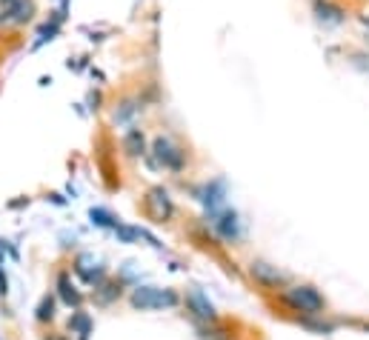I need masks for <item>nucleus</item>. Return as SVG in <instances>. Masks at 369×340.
<instances>
[{
  "label": "nucleus",
  "mask_w": 369,
  "mask_h": 340,
  "mask_svg": "<svg viewBox=\"0 0 369 340\" xmlns=\"http://www.w3.org/2000/svg\"><path fill=\"white\" fill-rule=\"evenodd\" d=\"M280 303L292 312H301V318H323L326 315V297L312 283H295L280 292Z\"/></svg>",
  "instance_id": "f257e3e1"
},
{
  "label": "nucleus",
  "mask_w": 369,
  "mask_h": 340,
  "mask_svg": "<svg viewBox=\"0 0 369 340\" xmlns=\"http://www.w3.org/2000/svg\"><path fill=\"white\" fill-rule=\"evenodd\" d=\"M129 306L138 312L175 309L181 306V294L175 289H160V286H135L129 294Z\"/></svg>",
  "instance_id": "f03ea898"
},
{
  "label": "nucleus",
  "mask_w": 369,
  "mask_h": 340,
  "mask_svg": "<svg viewBox=\"0 0 369 340\" xmlns=\"http://www.w3.org/2000/svg\"><path fill=\"white\" fill-rule=\"evenodd\" d=\"M146 155H149L152 169H163V172H172V175H178L186 169V152L167 135H157Z\"/></svg>",
  "instance_id": "7ed1b4c3"
},
{
  "label": "nucleus",
  "mask_w": 369,
  "mask_h": 340,
  "mask_svg": "<svg viewBox=\"0 0 369 340\" xmlns=\"http://www.w3.org/2000/svg\"><path fill=\"white\" fill-rule=\"evenodd\" d=\"M143 215L152 223H169L175 218V200L163 186H152L143 197Z\"/></svg>",
  "instance_id": "20e7f679"
},
{
  "label": "nucleus",
  "mask_w": 369,
  "mask_h": 340,
  "mask_svg": "<svg viewBox=\"0 0 369 340\" xmlns=\"http://www.w3.org/2000/svg\"><path fill=\"white\" fill-rule=\"evenodd\" d=\"M207 226H212V232L226 240V243H238L240 240V218H238V211L235 209H218V211H209V221Z\"/></svg>",
  "instance_id": "39448f33"
},
{
  "label": "nucleus",
  "mask_w": 369,
  "mask_h": 340,
  "mask_svg": "<svg viewBox=\"0 0 369 340\" xmlns=\"http://www.w3.org/2000/svg\"><path fill=\"white\" fill-rule=\"evenodd\" d=\"M34 12V0H0V26H26Z\"/></svg>",
  "instance_id": "423d86ee"
},
{
  "label": "nucleus",
  "mask_w": 369,
  "mask_h": 340,
  "mask_svg": "<svg viewBox=\"0 0 369 340\" xmlns=\"http://www.w3.org/2000/svg\"><path fill=\"white\" fill-rule=\"evenodd\" d=\"M183 303H186V312H189V315H192L198 323H218V312H215V306L209 303V297L203 294L200 289H192V292H186Z\"/></svg>",
  "instance_id": "0eeeda50"
},
{
  "label": "nucleus",
  "mask_w": 369,
  "mask_h": 340,
  "mask_svg": "<svg viewBox=\"0 0 369 340\" xmlns=\"http://www.w3.org/2000/svg\"><path fill=\"white\" fill-rule=\"evenodd\" d=\"M250 277L258 283V286H264V289H283L286 286V280H290V277H286L278 266H272V263H266V261H252L250 263Z\"/></svg>",
  "instance_id": "6e6552de"
},
{
  "label": "nucleus",
  "mask_w": 369,
  "mask_h": 340,
  "mask_svg": "<svg viewBox=\"0 0 369 340\" xmlns=\"http://www.w3.org/2000/svg\"><path fill=\"white\" fill-rule=\"evenodd\" d=\"M195 200L207 206V211H218V209H224V200H226V183H224L221 178L207 181L200 189H195Z\"/></svg>",
  "instance_id": "1a4fd4ad"
},
{
  "label": "nucleus",
  "mask_w": 369,
  "mask_h": 340,
  "mask_svg": "<svg viewBox=\"0 0 369 340\" xmlns=\"http://www.w3.org/2000/svg\"><path fill=\"white\" fill-rule=\"evenodd\" d=\"M95 263V258H92V254H80V258L72 263V272L80 277V280H84V283H89V286H98V283H103L106 280V269L98 263L95 269H89Z\"/></svg>",
  "instance_id": "9d476101"
},
{
  "label": "nucleus",
  "mask_w": 369,
  "mask_h": 340,
  "mask_svg": "<svg viewBox=\"0 0 369 340\" xmlns=\"http://www.w3.org/2000/svg\"><path fill=\"white\" fill-rule=\"evenodd\" d=\"M315 18L323 26H338V23H344L347 12L341 4H335V0H315Z\"/></svg>",
  "instance_id": "9b49d317"
},
{
  "label": "nucleus",
  "mask_w": 369,
  "mask_h": 340,
  "mask_svg": "<svg viewBox=\"0 0 369 340\" xmlns=\"http://www.w3.org/2000/svg\"><path fill=\"white\" fill-rule=\"evenodd\" d=\"M120 146H123V152H127V157H143L149 152L146 149V135H143L141 126H129L127 135L120 138Z\"/></svg>",
  "instance_id": "f8f14e48"
},
{
  "label": "nucleus",
  "mask_w": 369,
  "mask_h": 340,
  "mask_svg": "<svg viewBox=\"0 0 369 340\" xmlns=\"http://www.w3.org/2000/svg\"><path fill=\"white\" fill-rule=\"evenodd\" d=\"M141 100H135V98H123V100H117L115 103V109H112V123L115 126H127V123H132L138 115H141Z\"/></svg>",
  "instance_id": "ddd939ff"
},
{
  "label": "nucleus",
  "mask_w": 369,
  "mask_h": 340,
  "mask_svg": "<svg viewBox=\"0 0 369 340\" xmlns=\"http://www.w3.org/2000/svg\"><path fill=\"white\" fill-rule=\"evenodd\" d=\"M58 297L69 306V309H80V303H84V294L77 292V286L72 283V277L66 272L58 275Z\"/></svg>",
  "instance_id": "4468645a"
},
{
  "label": "nucleus",
  "mask_w": 369,
  "mask_h": 340,
  "mask_svg": "<svg viewBox=\"0 0 369 340\" xmlns=\"http://www.w3.org/2000/svg\"><path fill=\"white\" fill-rule=\"evenodd\" d=\"M69 332L77 334V340H89V334H92V318L84 309H75L72 318H69Z\"/></svg>",
  "instance_id": "2eb2a0df"
},
{
  "label": "nucleus",
  "mask_w": 369,
  "mask_h": 340,
  "mask_svg": "<svg viewBox=\"0 0 369 340\" xmlns=\"http://www.w3.org/2000/svg\"><path fill=\"white\" fill-rule=\"evenodd\" d=\"M120 283H112V280H103V283H98L95 286V297H98V303L101 306H109L112 301H117V297H120Z\"/></svg>",
  "instance_id": "dca6fc26"
},
{
  "label": "nucleus",
  "mask_w": 369,
  "mask_h": 340,
  "mask_svg": "<svg viewBox=\"0 0 369 340\" xmlns=\"http://www.w3.org/2000/svg\"><path fill=\"white\" fill-rule=\"evenodd\" d=\"M55 309H58L55 297H52V294H44V297H40V303H37V309H34V320H37V323H52V320H55Z\"/></svg>",
  "instance_id": "f3484780"
},
{
  "label": "nucleus",
  "mask_w": 369,
  "mask_h": 340,
  "mask_svg": "<svg viewBox=\"0 0 369 340\" xmlns=\"http://www.w3.org/2000/svg\"><path fill=\"white\" fill-rule=\"evenodd\" d=\"M89 218H92V223L98 226V229H115L120 221L112 215V211L109 209H103V206H92L89 209Z\"/></svg>",
  "instance_id": "a211bd4d"
},
{
  "label": "nucleus",
  "mask_w": 369,
  "mask_h": 340,
  "mask_svg": "<svg viewBox=\"0 0 369 340\" xmlns=\"http://www.w3.org/2000/svg\"><path fill=\"white\" fill-rule=\"evenodd\" d=\"M60 20H63V15H58L52 23H44V26H40V32H37V40H34V46H44L46 40H55V34H58V29H60Z\"/></svg>",
  "instance_id": "6ab92c4d"
},
{
  "label": "nucleus",
  "mask_w": 369,
  "mask_h": 340,
  "mask_svg": "<svg viewBox=\"0 0 369 340\" xmlns=\"http://www.w3.org/2000/svg\"><path fill=\"white\" fill-rule=\"evenodd\" d=\"M112 232L117 235V240H120V243H138V240H141V226H127V223H117Z\"/></svg>",
  "instance_id": "aec40b11"
},
{
  "label": "nucleus",
  "mask_w": 369,
  "mask_h": 340,
  "mask_svg": "<svg viewBox=\"0 0 369 340\" xmlns=\"http://www.w3.org/2000/svg\"><path fill=\"white\" fill-rule=\"evenodd\" d=\"M298 323L309 332H318V334H332V329H335L332 323H321L318 318H298Z\"/></svg>",
  "instance_id": "412c9836"
},
{
  "label": "nucleus",
  "mask_w": 369,
  "mask_h": 340,
  "mask_svg": "<svg viewBox=\"0 0 369 340\" xmlns=\"http://www.w3.org/2000/svg\"><path fill=\"white\" fill-rule=\"evenodd\" d=\"M0 294H4V297L9 294V283H6V275H4V272H0Z\"/></svg>",
  "instance_id": "4be33fe9"
},
{
  "label": "nucleus",
  "mask_w": 369,
  "mask_h": 340,
  "mask_svg": "<svg viewBox=\"0 0 369 340\" xmlns=\"http://www.w3.org/2000/svg\"><path fill=\"white\" fill-rule=\"evenodd\" d=\"M44 340H66V337L58 334V332H49V334H44Z\"/></svg>",
  "instance_id": "5701e85b"
},
{
  "label": "nucleus",
  "mask_w": 369,
  "mask_h": 340,
  "mask_svg": "<svg viewBox=\"0 0 369 340\" xmlns=\"http://www.w3.org/2000/svg\"><path fill=\"white\" fill-rule=\"evenodd\" d=\"M361 23H363V29L369 32V15H363V18H361Z\"/></svg>",
  "instance_id": "b1692460"
},
{
  "label": "nucleus",
  "mask_w": 369,
  "mask_h": 340,
  "mask_svg": "<svg viewBox=\"0 0 369 340\" xmlns=\"http://www.w3.org/2000/svg\"><path fill=\"white\" fill-rule=\"evenodd\" d=\"M363 329H366V332H369V323H366V326H363Z\"/></svg>",
  "instance_id": "393cba45"
}]
</instances>
